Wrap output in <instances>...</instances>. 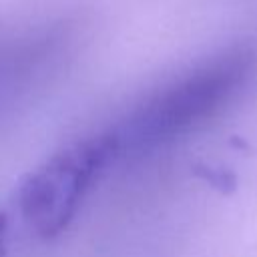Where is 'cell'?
I'll return each mask as SVG.
<instances>
[{
	"label": "cell",
	"mask_w": 257,
	"mask_h": 257,
	"mask_svg": "<svg viewBox=\"0 0 257 257\" xmlns=\"http://www.w3.org/2000/svg\"><path fill=\"white\" fill-rule=\"evenodd\" d=\"M120 151L112 133L82 141L56 155L22 189V209L42 233L60 231L98 171Z\"/></svg>",
	"instance_id": "2"
},
{
	"label": "cell",
	"mask_w": 257,
	"mask_h": 257,
	"mask_svg": "<svg viewBox=\"0 0 257 257\" xmlns=\"http://www.w3.org/2000/svg\"><path fill=\"white\" fill-rule=\"evenodd\" d=\"M253 50L229 48L147 98L128 120L114 128L120 149L165 145L211 118L249 76Z\"/></svg>",
	"instance_id": "1"
}]
</instances>
